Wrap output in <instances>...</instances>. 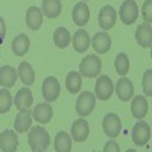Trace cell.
I'll return each mask as SVG.
<instances>
[{
  "instance_id": "obj_22",
  "label": "cell",
  "mask_w": 152,
  "mask_h": 152,
  "mask_svg": "<svg viewBox=\"0 0 152 152\" xmlns=\"http://www.w3.org/2000/svg\"><path fill=\"white\" fill-rule=\"evenodd\" d=\"M131 113L138 120H142L148 114V100L145 96H134V100L131 104Z\"/></svg>"
},
{
  "instance_id": "obj_9",
  "label": "cell",
  "mask_w": 152,
  "mask_h": 152,
  "mask_svg": "<svg viewBox=\"0 0 152 152\" xmlns=\"http://www.w3.org/2000/svg\"><path fill=\"white\" fill-rule=\"evenodd\" d=\"M116 20H117L116 9H114L111 5H107V6H104L102 9L99 11L97 21H99V26L102 28L104 31H110L114 24H116Z\"/></svg>"
},
{
  "instance_id": "obj_28",
  "label": "cell",
  "mask_w": 152,
  "mask_h": 152,
  "mask_svg": "<svg viewBox=\"0 0 152 152\" xmlns=\"http://www.w3.org/2000/svg\"><path fill=\"white\" fill-rule=\"evenodd\" d=\"M81 85H82V79H81V75L78 72H70L66 78V87L69 93L75 94L81 90Z\"/></svg>"
},
{
  "instance_id": "obj_31",
  "label": "cell",
  "mask_w": 152,
  "mask_h": 152,
  "mask_svg": "<svg viewBox=\"0 0 152 152\" xmlns=\"http://www.w3.org/2000/svg\"><path fill=\"white\" fill-rule=\"evenodd\" d=\"M143 91L146 93V96H151L152 94V70L148 69L143 75Z\"/></svg>"
},
{
  "instance_id": "obj_1",
  "label": "cell",
  "mask_w": 152,
  "mask_h": 152,
  "mask_svg": "<svg viewBox=\"0 0 152 152\" xmlns=\"http://www.w3.org/2000/svg\"><path fill=\"white\" fill-rule=\"evenodd\" d=\"M28 142L34 152H44L50 145V135L43 126H34L28 134Z\"/></svg>"
},
{
  "instance_id": "obj_18",
  "label": "cell",
  "mask_w": 152,
  "mask_h": 152,
  "mask_svg": "<svg viewBox=\"0 0 152 152\" xmlns=\"http://www.w3.org/2000/svg\"><path fill=\"white\" fill-rule=\"evenodd\" d=\"M135 40L142 47L149 49L152 46V28L151 24H140L135 31Z\"/></svg>"
},
{
  "instance_id": "obj_27",
  "label": "cell",
  "mask_w": 152,
  "mask_h": 152,
  "mask_svg": "<svg viewBox=\"0 0 152 152\" xmlns=\"http://www.w3.org/2000/svg\"><path fill=\"white\" fill-rule=\"evenodd\" d=\"M72 41L70 38V32L67 28H56L55 32H53V43L59 47V49H66Z\"/></svg>"
},
{
  "instance_id": "obj_26",
  "label": "cell",
  "mask_w": 152,
  "mask_h": 152,
  "mask_svg": "<svg viewBox=\"0 0 152 152\" xmlns=\"http://www.w3.org/2000/svg\"><path fill=\"white\" fill-rule=\"evenodd\" d=\"M55 151L56 152H70L72 151V137L70 134L59 131L55 137Z\"/></svg>"
},
{
  "instance_id": "obj_32",
  "label": "cell",
  "mask_w": 152,
  "mask_h": 152,
  "mask_svg": "<svg viewBox=\"0 0 152 152\" xmlns=\"http://www.w3.org/2000/svg\"><path fill=\"white\" fill-rule=\"evenodd\" d=\"M151 8H152V0H146L145 5H143V9H142V15H143V18L146 20V23H151V21H152Z\"/></svg>"
},
{
  "instance_id": "obj_10",
  "label": "cell",
  "mask_w": 152,
  "mask_h": 152,
  "mask_svg": "<svg viewBox=\"0 0 152 152\" xmlns=\"http://www.w3.org/2000/svg\"><path fill=\"white\" fill-rule=\"evenodd\" d=\"M88 134H90V126H88V122L85 119H78L75 120L72 125V131H70V137L75 142L82 143L87 140Z\"/></svg>"
},
{
  "instance_id": "obj_23",
  "label": "cell",
  "mask_w": 152,
  "mask_h": 152,
  "mask_svg": "<svg viewBox=\"0 0 152 152\" xmlns=\"http://www.w3.org/2000/svg\"><path fill=\"white\" fill-rule=\"evenodd\" d=\"M17 81V70L11 66H2L0 67V85L5 88H11Z\"/></svg>"
},
{
  "instance_id": "obj_30",
  "label": "cell",
  "mask_w": 152,
  "mask_h": 152,
  "mask_svg": "<svg viewBox=\"0 0 152 152\" xmlns=\"http://www.w3.org/2000/svg\"><path fill=\"white\" fill-rule=\"evenodd\" d=\"M12 107V96L8 88L0 90V114H5L11 110Z\"/></svg>"
},
{
  "instance_id": "obj_3",
  "label": "cell",
  "mask_w": 152,
  "mask_h": 152,
  "mask_svg": "<svg viewBox=\"0 0 152 152\" xmlns=\"http://www.w3.org/2000/svg\"><path fill=\"white\" fill-rule=\"evenodd\" d=\"M96 105V96L91 91H84L79 94L78 100H76V113L81 117H87L88 114H91Z\"/></svg>"
},
{
  "instance_id": "obj_12",
  "label": "cell",
  "mask_w": 152,
  "mask_h": 152,
  "mask_svg": "<svg viewBox=\"0 0 152 152\" xmlns=\"http://www.w3.org/2000/svg\"><path fill=\"white\" fill-rule=\"evenodd\" d=\"M72 17H73V21L75 24L78 26H85L90 20V8L85 2H79L76 3L75 8H73V12H72Z\"/></svg>"
},
{
  "instance_id": "obj_15",
  "label": "cell",
  "mask_w": 152,
  "mask_h": 152,
  "mask_svg": "<svg viewBox=\"0 0 152 152\" xmlns=\"http://www.w3.org/2000/svg\"><path fill=\"white\" fill-rule=\"evenodd\" d=\"M34 102V96L29 87H23L17 91V94L14 96V105L18 110H24V108H29Z\"/></svg>"
},
{
  "instance_id": "obj_21",
  "label": "cell",
  "mask_w": 152,
  "mask_h": 152,
  "mask_svg": "<svg viewBox=\"0 0 152 152\" xmlns=\"http://www.w3.org/2000/svg\"><path fill=\"white\" fill-rule=\"evenodd\" d=\"M29 46H31L29 37L26 34H20L12 40V52H14L17 56H23V55L28 53Z\"/></svg>"
},
{
  "instance_id": "obj_34",
  "label": "cell",
  "mask_w": 152,
  "mask_h": 152,
  "mask_svg": "<svg viewBox=\"0 0 152 152\" xmlns=\"http://www.w3.org/2000/svg\"><path fill=\"white\" fill-rule=\"evenodd\" d=\"M110 151L119 152V151H120V148L117 146V143H116V142H108V143L105 145V148H104V152H110Z\"/></svg>"
},
{
  "instance_id": "obj_25",
  "label": "cell",
  "mask_w": 152,
  "mask_h": 152,
  "mask_svg": "<svg viewBox=\"0 0 152 152\" xmlns=\"http://www.w3.org/2000/svg\"><path fill=\"white\" fill-rule=\"evenodd\" d=\"M61 0H43V12L47 18H56L61 14Z\"/></svg>"
},
{
  "instance_id": "obj_7",
  "label": "cell",
  "mask_w": 152,
  "mask_h": 152,
  "mask_svg": "<svg viewBox=\"0 0 152 152\" xmlns=\"http://www.w3.org/2000/svg\"><path fill=\"white\" fill-rule=\"evenodd\" d=\"M119 15L123 24H134V21L138 17V8H137L135 0H125V2H122Z\"/></svg>"
},
{
  "instance_id": "obj_33",
  "label": "cell",
  "mask_w": 152,
  "mask_h": 152,
  "mask_svg": "<svg viewBox=\"0 0 152 152\" xmlns=\"http://www.w3.org/2000/svg\"><path fill=\"white\" fill-rule=\"evenodd\" d=\"M5 35H6V26H5V20H3V17H0V46L3 44Z\"/></svg>"
},
{
  "instance_id": "obj_16",
  "label": "cell",
  "mask_w": 152,
  "mask_h": 152,
  "mask_svg": "<svg viewBox=\"0 0 152 152\" xmlns=\"http://www.w3.org/2000/svg\"><path fill=\"white\" fill-rule=\"evenodd\" d=\"M32 116L37 122L40 123H49L52 120V116H53V110L49 104H37V107L32 110Z\"/></svg>"
},
{
  "instance_id": "obj_8",
  "label": "cell",
  "mask_w": 152,
  "mask_h": 152,
  "mask_svg": "<svg viewBox=\"0 0 152 152\" xmlns=\"http://www.w3.org/2000/svg\"><path fill=\"white\" fill-rule=\"evenodd\" d=\"M151 140V126L146 122H137L132 129V142L137 146H145Z\"/></svg>"
},
{
  "instance_id": "obj_13",
  "label": "cell",
  "mask_w": 152,
  "mask_h": 152,
  "mask_svg": "<svg viewBox=\"0 0 152 152\" xmlns=\"http://www.w3.org/2000/svg\"><path fill=\"white\" fill-rule=\"evenodd\" d=\"M116 93L120 100L128 102V100L134 96V85L128 78H120L116 84Z\"/></svg>"
},
{
  "instance_id": "obj_14",
  "label": "cell",
  "mask_w": 152,
  "mask_h": 152,
  "mask_svg": "<svg viewBox=\"0 0 152 152\" xmlns=\"http://www.w3.org/2000/svg\"><path fill=\"white\" fill-rule=\"evenodd\" d=\"M90 44L93 46V49L97 53H107L111 49V38L105 32H97L93 37V40L90 41Z\"/></svg>"
},
{
  "instance_id": "obj_17",
  "label": "cell",
  "mask_w": 152,
  "mask_h": 152,
  "mask_svg": "<svg viewBox=\"0 0 152 152\" xmlns=\"http://www.w3.org/2000/svg\"><path fill=\"white\" fill-rule=\"evenodd\" d=\"M32 125V116L29 108L20 110V113L15 116V122H14V128L17 132H26Z\"/></svg>"
},
{
  "instance_id": "obj_19",
  "label": "cell",
  "mask_w": 152,
  "mask_h": 152,
  "mask_svg": "<svg viewBox=\"0 0 152 152\" xmlns=\"http://www.w3.org/2000/svg\"><path fill=\"white\" fill-rule=\"evenodd\" d=\"M90 46V35L85 29H79L76 31L73 35V49L78 53H84L85 50Z\"/></svg>"
},
{
  "instance_id": "obj_11",
  "label": "cell",
  "mask_w": 152,
  "mask_h": 152,
  "mask_svg": "<svg viewBox=\"0 0 152 152\" xmlns=\"http://www.w3.org/2000/svg\"><path fill=\"white\" fill-rule=\"evenodd\" d=\"M18 148V137L12 129H5L0 134V149L3 152H14Z\"/></svg>"
},
{
  "instance_id": "obj_29",
  "label": "cell",
  "mask_w": 152,
  "mask_h": 152,
  "mask_svg": "<svg viewBox=\"0 0 152 152\" xmlns=\"http://www.w3.org/2000/svg\"><path fill=\"white\" fill-rule=\"evenodd\" d=\"M114 69L116 72L120 75V76H125L126 73L129 72V59H128V55L126 53H119L116 56V61H114Z\"/></svg>"
},
{
  "instance_id": "obj_5",
  "label": "cell",
  "mask_w": 152,
  "mask_h": 152,
  "mask_svg": "<svg viewBox=\"0 0 152 152\" xmlns=\"http://www.w3.org/2000/svg\"><path fill=\"white\" fill-rule=\"evenodd\" d=\"M102 128H104V132L110 137V138H114L117 137L122 131V122H120V117L117 116L116 113H108L105 114V117L102 120Z\"/></svg>"
},
{
  "instance_id": "obj_20",
  "label": "cell",
  "mask_w": 152,
  "mask_h": 152,
  "mask_svg": "<svg viewBox=\"0 0 152 152\" xmlns=\"http://www.w3.org/2000/svg\"><path fill=\"white\" fill-rule=\"evenodd\" d=\"M26 24L29 29L38 31L43 24V11H40L37 6H31L26 12Z\"/></svg>"
},
{
  "instance_id": "obj_4",
  "label": "cell",
  "mask_w": 152,
  "mask_h": 152,
  "mask_svg": "<svg viewBox=\"0 0 152 152\" xmlns=\"http://www.w3.org/2000/svg\"><path fill=\"white\" fill-rule=\"evenodd\" d=\"M114 91V85H113V81L110 76L107 75H100L97 81H96V85H94V96L96 99L99 100H108L111 97Z\"/></svg>"
},
{
  "instance_id": "obj_6",
  "label": "cell",
  "mask_w": 152,
  "mask_h": 152,
  "mask_svg": "<svg viewBox=\"0 0 152 152\" xmlns=\"http://www.w3.org/2000/svg\"><path fill=\"white\" fill-rule=\"evenodd\" d=\"M41 93H43V97L47 102H53V100H56L59 97L61 85H59V82L55 76H49V78L44 79L43 87H41Z\"/></svg>"
},
{
  "instance_id": "obj_24",
  "label": "cell",
  "mask_w": 152,
  "mask_h": 152,
  "mask_svg": "<svg viewBox=\"0 0 152 152\" xmlns=\"http://www.w3.org/2000/svg\"><path fill=\"white\" fill-rule=\"evenodd\" d=\"M17 76L21 79L23 85H32L35 82V72L29 62H20L17 69Z\"/></svg>"
},
{
  "instance_id": "obj_2",
  "label": "cell",
  "mask_w": 152,
  "mask_h": 152,
  "mask_svg": "<svg viewBox=\"0 0 152 152\" xmlns=\"http://www.w3.org/2000/svg\"><path fill=\"white\" fill-rule=\"evenodd\" d=\"M102 69V61L97 55H87L79 64V75L85 78H96Z\"/></svg>"
}]
</instances>
